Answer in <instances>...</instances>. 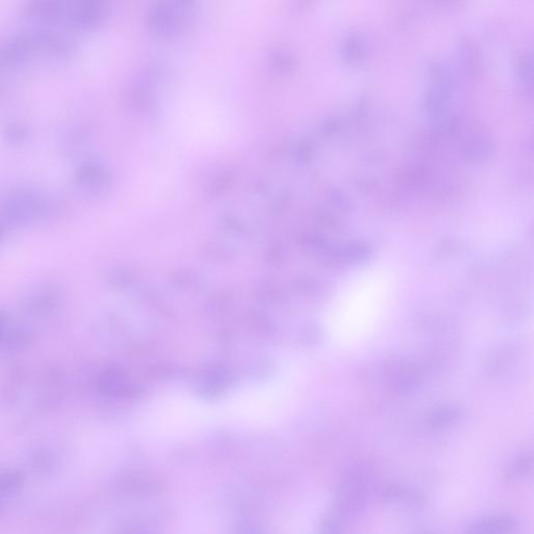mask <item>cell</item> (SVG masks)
<instances>
[{"label": "cell", "mask_w": 534, "mask_h": 534, "mask_svg": "<svg viewBox=\"0 0 534 534\" xmlns=\"http://www.w3.org/2000/svg\"><path fill=\"white\" fill-rule=\"evenodd\" d=\"M105 6L98 0H36L26 6V14L39 26L88 28L105 15Z\"/></svg>", "instance_id": "3"}, {"label": "cell", "mask_w": 534, "mask_h": 534, "mask_svg": "<svg viewBox=\"0 0 534 534\" xmlns=\"http://www.w3.org/2000/svg\"><path fill=\"white\" fill-rule=\"evenodd\" d=\"M518 522L509 515H491L476 520L466 534H515Z\"/></svg>", "instance_id": "8"}, {"label": "cell", "mask_w": 534, "mask_h": 534, "mask_svg": "<svg viewBox=\"0 0 534 534\" xmlns=\"http://www.w3.org/2000/svg\"><path fill=\"white\" fill-rule=\"evenodd\" d=\"M40 330L17 309L0 308V355H17L35 345Z\"/></svg>", "instance_id": "5"}, {"label": "cell", "mask_w": 534, "mask_h": 534, "mask_svg": "<svg viewBox=\"0 0 534 534\" xmlns=\"http://www.w3.org/2000/svg\"><path fill=\"white\" fill-rule=\"evenodd\" d=\"M4 134L8 136V138L10 139V140L22 141L26 138V135H28V131H26V129L23 125H18V123H13V125L6 127Z\"/></svg>", "instance_id": "10"}, {"label": "cell", "mask_w": 534, "mask_h": 534, "mask_svg": "<svg viewBox=\"0 0 534 534\" xmlns=\"http://www.w3.org/2000/svg\"><path fill=\"white\" fill-rule=\"evenodd\" d=\"M62 210V199L40 186H12L0 194V221L9 230L43 223Z\"/></svg>", "instance_id": "2"}, {"label": "cell", "mask_w": 534, "mask_h": 534, "mask_svg": "<svg viewBox=\"0 0 534 534\" xmlns=\"http://www.w3.org/2000/svg\"><path fill=\"white\" fill-rule=\"evenodd\" d=\"M73 179L76 188L90 197L104 194L111 185L109 169L104 163L96 159H87L78 164Z\"/></svg>", "instance_id": "7"}, {"label": "cell", "mask_w": 534, "mask_h": 534, "mask_svg": "<svg viewBox=\"0 0 534 534\" xmlns=\"http://www.w3.org/2000/svg\"><path fill=\"white\" fill-rule=\"evenodd\" d=\"M533 466V457L529 455H523L509 464L505 470V476L508 479H520V478L526 477L531 472Z\"/></svg>", "instance_id": "9"}, {"label": "cell", "mask_w": 534, "mask_h": 534, "mask_svg": "<svg viewBox=\"0 0 534 534\" xmlns=\"http://www.w3.org/2000/svg\"><path fill=\"white\" fill-rule=\"evenodd\" d=\"M9 229L6 228V226H4V224L0 221V242L4 240V238L6 237V233H8Z\"/></svg>", "instance_id": "12"}, {"label": "cell", "mask_w": 534, "mask_h": 534, "mask_svg": "<svg viewBox=\"0 0 534 534\" xmlns=\"http://www.w3.org/2000/svg\"><path fill=\"white\" fill-rule=\"evenodd\" d=\"M367 477L361 471H353L338 486L336 506L342 515H353L365 508L367 498Z\"/></svg>", "instance_id": "6"}, {"label": "cell", "mask_w": 534, "mask_h": 534, "mask_svg": "<svg viewBox=\"0 0 534 534\" xmlns=\"http://www.w3.org/2000/svg\"><path fill=\"white\" fill-rule=\"evenodd\" d=\"M67 388L66 378L57 367L21 365L4 379L0 403L6 414L30 419L56 409L64 401Z\"/></svg>", "instance_id": "1"}, {"label": "cell", "mask_w": 534, "mask_h": 534, "mask_svg": "<svg viewBox=\"0 0 534 534\" xmlns=\"http://www.w3.org/2000/svg\"><path fill=\"white\" fill-rule=\"evenodd\" d=\"M322 527L323 534H342V524L334 517H327Z\"/></svg>", "instance_id": "11"}, {"label": "cell", "mask_w": 534, "mask_h": 534, "mask_svg": "<svg viewBox=\"0 0 534 534\" xmlns=\"http://www.w3.org/2000/svg\"><path fill=\"white\" fill-rule=\"evenodd\" d=\"M64 303V291L59 285L45 282L26 290L16 309L40 330L59 315Z\"/></svg>", "instance_id": "4"}]
</instances>
